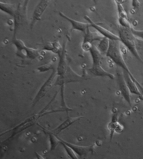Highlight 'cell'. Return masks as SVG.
<instances>
[{
	"mask_svg": "<svg viewBox=\"0 0 143 159\" xmlns=\"http://www.w3.org/2000/svg\"><path fill=\"white\" fill-rule=\"evenodd\" d=\"M118 23H119V25L122 27H124V28H127V29L133 28V27H132L130 21L128 20V18H118Z\"/></svg>",
	"mask_w": 143,
	"mask_h": 159,
	"instance_id": "7402d4cb",
	"label": "cell"
},
{
	"mask_svg": "<svg viewBox=\"0 0 143 159\" xmlns=\"http://www.w3.org/2000/svg\"><path fill=\"white\" fill-rule=\"evenodd\" d=\"M49 4H50L49 0H41L36 6L29 23L30 28L32 30L34 28L35 25L41 20V17H42L43 13L45 12V11L49 6Z\"/></svg>",
	"mask_w": 143,
	"mask_h": 159,
	"instance_id": "ba28073f",
	"label": "cell"
},
{
	"mask_svg": "<svg viewBox=\"0 0 143 159\" xmlns=\"http://www.w3.org/2000/svg\"><path fill=\"white\" fill-rule=\"evenodd\" d=\"M57 77V71L56 70H53V72L50 74V75L48 76V78L47 79V80L44 82L42 86H41L40 89L38 90L37 95H35V97L33 100L32 102V107L36 106V105L39 102V101L42 99L43 97H45L47 93L49 92L52 87L54 85V82H55Z\"/></svg>",
	"mask_w": 143,
	"mask_h": 159,
	"instance_id": "52a82bcc",
	"label": "cell"
},
{
	"mask_svg": "<svg viewBox=\"0 0 143 159\" xmlns=\"http://www.w3.org/2000/svg\"><path fill=\"white\" fill-rule=\"evenodd\" d=\"M63 50V44L62 45L58 41H55L53 42H48L42 48V51H49L54 54L57 55V56H59L62 53Z\"/></svg>",
	"mask_w": 143,
	"mask_h": 159,
	"instance_id": "9a60e30c",
	"label": "cell"
},
{
	"mask_svg": "<svg viewBox=\"0 0 143 159\" xmlns=\"http://www.w3.org/2000/svg\"><path fill=\"white\" fill-rule=\"evenodd\" d=\"M59 16L62 18L65 19L66 20L69 22L71 25V30H77V31H80L83 33L84 34L87 32V30L90 28V25L89 23H84V22H80L77 21L74 19H72L68 17L67 15H65L64 13L59 11Z\"/></svg>",
	"mask_w": 143,
	"mask_h": 159,
	"instance_id": "4fadbf2b",
	"label": "cell"
},
{
	"mask_svg": "<svg viewBox=\"0 0 143 159\" xmlns=\"http://www.w3.org/2000/svg\"><path fill=\"white\" fill-rule=\"evenodd\" d=\"M140 2L138 1H132V5H133V7L135 9H138L139 7H140Z\"/></svg>",
	"mask_w": 143,
	"mask_h": 159,
	"instance_id": "d4e9b609",
	"label": "cell"
},
{
	"mask_svg": "<svg viewBox=\"0 0 143 159\" xmlns=\"http://www.w3.org/2000/svg\"><path fill=\"white\" fill-rule=\"evenodd\" d=\"M58 64L57 66V77L54 86H59L60 95H61V106L62 109L66 112L72 111L73 109L68 107L66 104L64 90L65 86L68 84L74 83V82H81L87 80L83 75H79L73 70L70 67L67 61V48H66V43H63V50L62 53L58 57Z\"/></svg>",
	"mask_w": 143,
	"mask_h": 159,
	"instance_id": "6da1fadb",
	"label": "cell"
},
{
	"mask_svg": "<svg viewBox=\"0 0 143 159\" xmlns=\"http://www.w3.org/2000/svg\"><path fill=\"white\" fill-rule=\"evenodd\" d=\"M29 1L19 2L17 4L15 14L13 16V39H15L18 30L27 22V7Z\"/></svg>",
	"mask_w": 143,
	"mask_h": 159,
	"instance_id": "8992f818",
	"label": "cell"
},
{
	"mask_svg": "<svg viewBox=\"0 0 143 159\" xmlns=\"http://www.w3.org/2000/svg\"><path fill=\"white\" fill-rule=\"evenodd\" d=\"M60 144H61L62 146L64 147L66 153H67V155L69 156V158L71 159H79L78 156L76 154L75 152H74L71 149V148H69L68 146H67V145L64 144V143H62V142H60Z\"/></svg>",
	"mask_w": 143,
	"mask_h": 159,
	"instance_id": "603a6c76",
	"label": "cell"
},
{
	"mask_svg": "<svg viewBox=\"0 0 143 159\" xmlns=\"http://www.w3.org/2000/svg\"><path fill=\"white\" fill-rule=\"evenodd\" d=\"M117 81L119 89L122 94V96L124 98V99L126 100L129 106L131 107V92L129 90L127 84H126L124 77L123 73L117 72Z\"/></svg>",
	"mask_w": 143,
	"mask_h": 159,
	"instance_id": "7c38bea8",
	"label": "cell"
},
{
	"mask_svg": "<svg viewBox=\"0 0 143 159\" xmlns=\"http://www.w3.org/2000/svg\"><path fill=\"white\" fill-rule=\"evenodd\" d=\"M55 61H56V58L53 57V58L52 59V60H50V61L48 63H47V64H46V65H41V66L37 67L38 72H47V71H48L50 70H55L53 67L54 66V63Z\"/></svg>",
	"mask_w": 143,
	"mask_h": 159,
	"instance_id": "44dd1931",
	"label": "cell"
},
{
	"mask_svg": "<svg viewBox=\"0 0 143 159\" xmlns=\"http://www.w3.org/2000/svg\"><path fill=\"white\" fill-rule=\"evenodd\" d=\"M131 30L135 37L143 40V30H137L136 29H134L133 27L131 28Z\"/></svg>",
	"mask_w": 143,
	"mask_h": 159,
	"instance_id": "cb8c5ba5",
	"label": "cell"
},
{
	"mask_svg": "<svg viewBox=\"0 0 143 159\" xmlns=\"http://www.w3.org/2000/svg\"><path fill=\"white\" fill-rule=\"evenodd\" d=\"M106 57H108L112 62H114L117 66L122 68L123 71H125V72L128 73L129 75L131 76V77L135 81L139 83L136 80V79L134 77L133 75H132L124 58L123 51L122 48V42L120 41L110 40V46L108 53L106 54Z\"/></svg>",
	"mask_w": 143,
	"mask_h": 159,
	"instance_id": "7a4b0ae2",
	"label": "cell"
},
{
	"mask_svg": "<svg viewBox=\"0 0 143 159\" xmlns=\"http://www.w3.org/2000/svg\"><path fill=\"white\" fill-rule=\"evenodd\" d=\"M109 46L110 40L108 39H107V38L103 37L99 42V43H98V45L97 46V48L103 56H106L109 49Z\"/></svg>",
	"mask_w": 143,
	"mask_h": 159,
	"instance_id": "ac0fdd59",
	"label": "cell"
},
{
	"mask_svg": "<svg viewBox=\"0 0 143 159\" xmlns=\"http://www.w3.org/2000/svg\"><path fill=\"white\" fill-rule=\"evenodd\" d=\"M16 8H17V4L0 1V9H1L2 11L6 13V14L12 16V17H13V16L15 14Z\"/></svg>",
	"mask_w": 143,
	"mask_h": 159,
	"instance_id": "e0dca14e",
	"label": "cell"
},
{
	"mask_svg": "<svg viewBox=\"0 0 143 159\" xmlns=\"http://www.w3.org/2000/svg\"><path fill=\"white\" fill-rule=\"evenodd\" d=\"M47 133H48L49 141H50V151H54L58 146V144H60L59 137L52 132H47Z\"/></svg>",
	"mask_w": 143,
	"mask_h": 159,
	"instance_id": "d6986e66",
	"label": "cell"
},
{
	"mask_svg": "<svg viewBox=\"0 0 143 159\" xmlns=\"http://www.w3.org/2000/svg\"><path fill=\"white\" fill-rule=\"evenodd\" d=\"M59 139L60 142L71 148L75 152L76 154L78 156H80V157H84V156H87L88 154L92 153L94 152V144H91L89 146H80V145L74 144L71 143V142L65 141L60 138H59Z\"/></svg>",
	"mask_w": 143,
	"mask_h": 159,
	"instance_id": "30bf717a",
	"label": "cell"
},
{
	"mask_svg": "<svg viewBox=\"0 0 143 159\" xmlns=\"http://www.w3.org/2000/svg\"><path fill=\"white\" fill-rule=\"evenodd\" d=\"M119 34L120 42L124 45L125 47L128 49V51L133 55L136 58L140 61V62L143 63V60L140 57L137 48V42H136V37L134 36V34L132 32L131 29L124 28V27H119Z\"/></svg>",
	"mask_w": 143,
	"mask_h": 159,
	"instance_id": "277c9868",
	"label": "cell"
},
{
	"mask_svg": "<svg viewBox=\"0 0 143 159\" xmlns=\"http://www.w3.org/2000/svg\"><path fill=\"white\" fill-rule=\"evenodd\" d=\"M12 43L15 47L16 56L20 57L22 59H29L34 60L40 59L42 57L39 49L29 48L25 45L23 40L18 38L12 39Z\"/></svg>",
	"mask_w": 143,
	"mask_h": 159,
	"instance_id": "5b68a950",
	"label": "cell"
},
{
	"mask_svg": "<svg viewBox=\"0 0 143 159\" xmlns=\"http://www.w3.org/2000/svg\"><path fill=\"white\" fill-rule=\"evenodd\" d=\"M103 37L97 32H92L89 29L84 34L83 41L82 43V48L84 51H90L94 42H100Z\"/></svg>",
	"mask_w": 143,
	"mask_h": 159,
	"instance_id": "9c48e42d",
	"label": "cell"
},
{
	"mask_svg": "<svg viewBox=\"0 0 143 159\" xmlns=\"http://www.w3.org/2000/svg\"><path fill=\"white\" fill-rule=\"evenodd\" d=\"M83 116H77V117H70L68 116V118L66 119L64 121H63L61 124H59L56 128L53 130V132L55 135H58L60 133H62V131L67 129L68 128H69L71 125H72L74 123L78 121L79 120L83 119Z\"/></svg>",
	"mask_w": 143,
	"mask_h": 159,
	"instance_id": "5bb4252c",
	"label": "cell"
},
{
	"mask_svg": "<svg viewBox=\"0 0 143 159\" xmlns=\"http://www.w3.org/2000/svg\"><path fill=\"white\" fill-rule=\"evenodd\" d=\"M89 53L92 59V67L89 69V72L94 76L108 77L110 79H114V75L103 69L102 66L103 55L98 50L97 46L93 45Z\"/></svg>",
	"mask_w": 143,
	"mask_h": 159,
	"instance_id": "3957f363",
	"label": "cell"
},
{
	"mask_svg": "<svg viewBox=\"0 0 143 159\" xmlns=\"http://www.w3.org/2000/svg\"><path fill=\"white\" fill-rule=\"evenodd\" d=\"M115 3H116L117 6V15L118 18H128L127 13L124 9V8L123 7L122 2L121 1H114Z\"/></svg>",
	"mask_w": 143,
	"mask_h": 159,
	"instance_id": "ffe728a7",
	"label": "cell"
},
{
	"mask_svg": "<svg viewBox=\"0 0 143 159\" xmlns=\"http://www.w3.org/2000/svg\"><path fill=\"white\" fill-rule=\"evenodd\" d=\"M118 119H119V115H118L117 112L113 113L111 118V120L108 125V130H110V142L112 141V138H113L114 134L116 133L117 126L119 124V121H118Z\"/></svg>",
	"mask_w": 143,
	"mask_h": 159,
	"instance_id": "2e32d148",
	"label": "cell"
},
{
	"mask_svg": "<svg viewBox=\"0 0 143 159\" xmlns=\"http://www.w3.org/2000/svg\"><path fill=\"white\" fill-rule=\"evenodd\" d=\"M35 155H36V158L37 159H46V158H44L42 155L40 154V153H38L37 152H35Z\"/></svg>",
	"mask_w": 143,
	"mask_h": 159,
	"instance_id": "484cf974",
	"label": "cell"
},
{
	"mask_svg": "<svg viewBox=\"0 0 143 159\" xmlns=\"http://www.w3.org/2000/svg\"><path fill=\"white\" fill-rule=\"evenodd\" d=\"M84 19L88 22V23L90 25V26L93 27V28H94L96 31L98 32L102 37L107 38V39H108L109 40L120 41L119 37L118 35L114 34L113 32H110L109 30L105 28V27L100 25L96 23L95 22H93L92 19L89 17V16H85Z\"/></svg>",
	"mask_w": 143,
	"mask_h": 159,
	"instance_id": "8fae6325",
	"label": "cell"
},
{
	"mask_svg": "<svg viewBox=\"0 0 143 159\" xmlns=\"http://www.w3.org/2000/svg\"><path fill=\"white\" fill-rule=\"evenodd\" d=\"M139 98H140V100L142 101V102H143V95H140V96H139Z\"/></svg>",
	"mask_w": 143,
	"mask_h": 159,
	"instance_id": "4316f807",
	"label": "cell"
}]
</instances>
